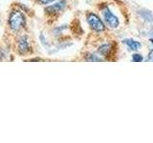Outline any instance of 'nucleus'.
<instances>
[{"instance_id":"f257e3e1","label":"nucleus","mask_w":153,"mask_h":143,"mask_svg":"<svg viewBox=\"0 0 153 143\" xmlns=\"http://www.w3.org/2000/svg\"><path fill=\"white\" fill-rule=\"evenodd\" d=\"M25 24L24 14L19 11H13L9 18V25L13 31H18Z\"/></svg>"},{"instance_id":"f03ea898","label":"nucleus","mask_w":153,"mask_h":143,"mask_svg":"<svg viewBox=\"0 0 153 143\" xmlns=\"http://www.w3.org/2000/svg\"><path fill=\"white\" fill-rule=\"evenodd\" d=\"M87 22L89 24V26L91 27V29L96 32H102L104 31V24L102 23V21L100 20V18L99 16H97L94 13H89L87 16Z\"/></svg>"},{"instance_id":"7ed1b4c3","label":"nucleus","mask_w":153,"mask_h":143,"mask_svg":"<svg viewBox=\"0 0 153 143\" xmlns=\"http://www.w3.org/2000/svg\"><path fill=\"white\" fill-rule=\"evenodd\" d=\"M102 15H103L105 23H106L109 27H111V28H117L118 27L119 19L114 15L109 9H104V11L102 12Z\"/></svg>"},{"instance_id":"20e7f679","label":"nucleus","mask_w":153,"mask_h":143,"mask_svg":"<svg viewBox=\"0 0 153 143\" xmlns=\"http://www.w3.org/2000/svg\"><path fill=\"white\" fill-rule=\"evenodd\" d=\"M29 50H30V46H29L28 40L25 36L20 38V40L18 41V51L20 54H25Z\"/></svg>"},{"instance_id":"39448f33","label":"nucleus","mask_w":153,"mask_h":143,"mask_svg":"<svg viewBox=\"0 0 153 143\" xmlns=\"http://www.w3.org/2000/svg\"><path fill=\"white\" fill-rule=\"evenodd\" d=\"M65 6V2L64 1H60V2H57L56 4H54L53 6H50L46 9V11L50 13H55L56 12H59L60 10H62Z\"/></svg>"},{"instance_id":"423d86ee","label":"nucleus","mask_w":153,"mask_h":143,"mask_svg":"<svg viewBox=\"0 0 153 143\" xmlns=\"http://www.w3.org/2000/svg\"><path fill=\"white\" fill-rule=\"evenodd\" d=\"M126 44L128 46L129 49H131L133 51H137L141 48V43L140 42H137L135 40H132V39H126Z\"/></svg>"},{"instance_id":"0eeeda50","label":"nucleus","mask_w":153,"mask_h":143,"mask_svg":"<svg viewBox=\"0 0 153 143\" xmlns=\"http://www.w3.org/2000/svg\"><path fill=\"white\" fill-rule=\"evenodd\" d=\"M109 50H110V48H109V45H107V44H105V45H103V46H102L99 49V52L102 54V55H107V54H108V52H109Z\"/></svg>"},{"instance_id":"6e6552de","label":"nucleus","mask_w":153,"mask_h":143,"mask_svg":"<svg viewBox=\"0 0 153 143\" xmlns=\"http://www.w3.org/2000/svg\"><path fill=\"white\" fill-rule=\"evenodd\" d=\"M133 61L135 62H142L143 61V56L141 55H133Z\"/></svg>"},{"instance_id":"1a4fd4ad","label":"nucleus","mask_w":153,"mask_h":143,"mask_svg":"<svg viewBox=\"0 0 153 143\" xmlns=\"http://www.w3.org/2000/svg\"><path fill=\"white\" fill-rule=\"evenodd\" d=\"M39 1L43 4H48V3H51V2H54L55 0H39Z\"/></svg>"}]
</instances>
